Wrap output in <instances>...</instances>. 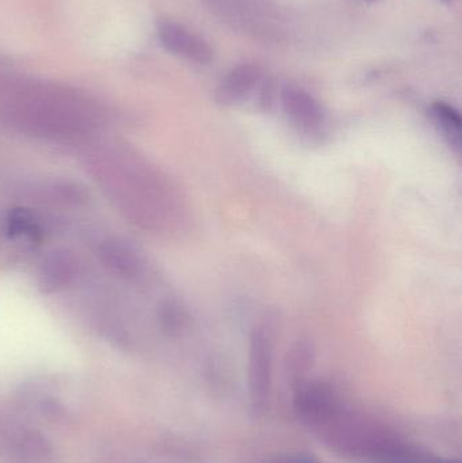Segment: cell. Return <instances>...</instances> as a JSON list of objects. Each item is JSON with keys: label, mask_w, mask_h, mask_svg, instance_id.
Listing matches in <instances>:
<instances>
[{"label": "cell", "mask_w": 462, "mask_h": 463, "mask_svg": "<svg viewBox=\"0 0 462 463\" xmlns=\"http://www.w3.org/2000/svg\"><path fill=\"white\" fill-rule=\"evenodd\" d=\"M279 98L285 116L301 135L316 138L325 133V110L309 92L297 86H285Z\"/></svg>", "instance_id": "cell-1"}, {"label": "cell", "mask_w": 462, "mask_h": 463, "mask_svg": "<svg viewBox=\"0 0 462 463\" xmlns=\"http://www.w3.org/2000/svg\"><path fill=\"white\" fill-rule=\"evenodd\" d=\"M250 393L255 412L265 410L271 386V342L265 329L252 332L250 340Z\"/></svg>", "instance_id": "cell-2"}, {"label": "cell", "mask_w": 462, "mask_h": 463, "mask_svg": "<svg viewBox=\"0 0 462 463\" xmlns=\"http://www.w3.org/2000/svg\"><path fill=\"white\" fill-rule=\"evenodd\" d=\"M160 43L170 53L195 64H209L213 51L200 35L173 22H163L157 29Z\"/></svg>", "instance_id": "cell-3"}, {"label": "cell", "mask_w": 462, "mask_h": 463, "mask_svg": "<svg viewBox=\"0 0 462 463\" xmlns=\"http://www.w3.org/2000/svg\"><path fill=\"white\" fill-rule=\"evenodd\" d=\"M78 272L79 264L73 253L67 250H52L38 267V286L45 293H59L75 282Z\"/></svg>", "instance_id": "cell-4"}, {"label": "cell", "mask_w": 462, "mask_h": 463, "mask_svg": "<svg viewBox=\"0 0 462 463\" xmlns=\"http://www.w3.org/2000/svg\"><path fill=\"white\" fill-rule=\"evenodd\" d=\"M262 81L263 75L257 65H238L220 81L216 90L217 103L225 108L239 105L257 92Z\"/></svg>", "instance_id": "cell-5"}, {"label": "cell", "mask_w": 462, "mask_h": 463, "mask_svg": "<svg viewBox=\"0 0 462 463\" xmlns=\"http://www.w3.org/2000/svg\"><path fill=\"white\" fill-rule=\"evenodd\" d=\"M98 256L103 266L117 277L136 280L143 277L144 261L135 247L118 239L100 242Z\"/></svg>", "instance_id": "cell-6"}, {"label": "cell", "mask_w": 462, "mask_h": 463, "mask_svg": "<svg viewBox=\"0 0 462 463\" xmlns=\"http://www.w3.org/2000/svg\"><path fill=\"white\" fill-rule=\"evenodd\" d=\"M431 116L449 146H453L456 152H460L462 127L460 113L448 103L437 102L431 106Z\"/></svg>", "instance_id": "cell-7"}, {"label": "cell", "mask_w": 462, "mask_h": 463, "mask_svg": "<svg viewBox=\"0 0 462 463\" xmlns=\"http://www.w3.org/2000/svg\"><path fill=\"white\" fill-rule=\"evenodd\" d=\"M11 456L15 457L16 463H48L51 450L40 434L30 431L19 435Z\"/></svg>", "instance_id": "cell-8"}, {"label": "cell", "mask_w": 462, "mask_h": 463, "mask_svg": "<svg viewBox=\"0 0 462 463\" xmlns=\"http://www.w3.org/2000/svg\"><path fill=\"white\" fill-rule=\"evenodd\" d=\"M5 233L15 239L37 240L41 236V224L34 213L27 209H13L3 222Z\"/></svg>", "instance_id": "cell-9"}, {"label": "cell", "mask_w": 462, "mask_h": 463, "mask_svg": "<svg viewBox=\"0 0 462 463\" xmlns=\"http://www.w3.org/2000/svg\"><path fill=\"white\" fill-rule=\"evenodd\" d=\"M379 463H460L448 461V459L438 458V457L430 456V454L420 453L414 449H407L404 446L396 448L391 446L388 449H382L377 457Z\"/></svg>", "instance_id": "cell-10"}, {"label": "cell", "mask_w": 462, "mask_h": 463, "mask_svg": "<svg viewBox=\"0 0 462 463\" xmlns=\"http://www.w3.org/2000/svg\"><path fill=\"white\" fill-rule=\"evenodd\" d=\"M160 323L168 331H176L184 324V310L175 302H165L160 309Z\"/></svg>", "instance_id": "cell-11"}, {"label": "cell", "mask_w": 462, "mask_h": 463, "mask_svg": "<svg viewBox=\"0 0 462 463\" xmlns=\"http://www.w3.org/2000/svg\"><path fill=\"white\" fill-rule=\"evenodd\" d=\"M298 463H319L315 461L314 458H311V457L303 456L298 458Z\"/></svg>", "instance_id": "cell-12"}]
</instances>
